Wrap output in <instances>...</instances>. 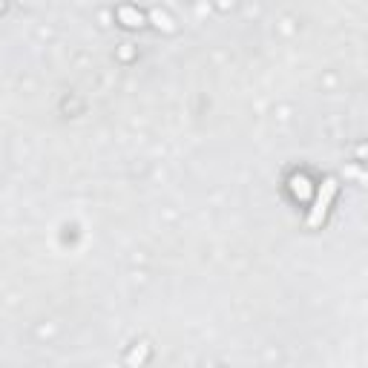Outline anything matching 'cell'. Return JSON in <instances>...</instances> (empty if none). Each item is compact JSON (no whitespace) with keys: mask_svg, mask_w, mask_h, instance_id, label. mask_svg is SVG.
<instances>
[{"mask_svg":"<svg viewBox=\"0 0 368 368\" xmlns=\"http://www.w3.org/2000/svg\"><path fill=\"white\" fill-rule=\"evenodd\" d=\"M334 193H337V182H334V179H325V182H322V187H319V193H316L314 208H311L308 227H319V225H322L325 213H328V208H331V198H334Z\"/></svg>","mask_w":368,"mask_h":368,"instance_id":"6da1fadb","label":"cell"}]
</instances>
